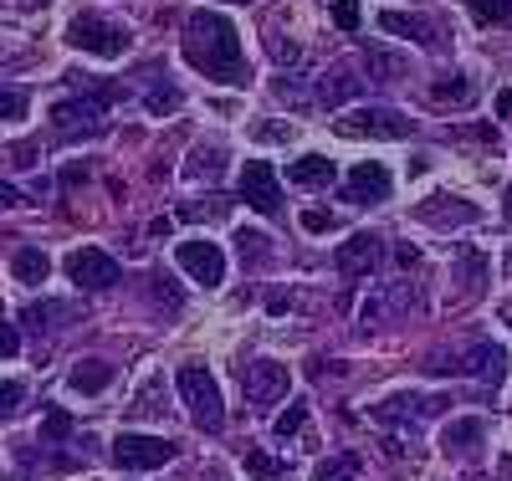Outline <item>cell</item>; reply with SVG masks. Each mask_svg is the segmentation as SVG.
<instances>
[{
    "label": "cell",
    "instance_id": "obj_1",
    "mask_svg": "<svg viewBox=\"0 0 512 481\" xmlns=\"http://www.w3.org/2000/svg\"><path fill=\"white\" fill-rule=\"evenodd\" d=\"M185 62L205 77H216L226 87H246V52H241V31L221 11H190L185 21Z\"/></svg>",
    "mask_w": 512,
    "mask_h": 481
},
{
    "label": "cell",
    "instance_id": "obj_2",
    "mask_svg": "<svg viewBox=\"0 0 512 481\" xmlns=\"http://www.w3.org/2000/svg\"><path fill=\"white\" fill-rule=\"evenodd\" d=\"M180 395H185V405H190V420L200 425V430H226V405H221V384H216V374L210 369H200V364H185L180 369Z\"/></svg>",
    "mask_w": 512,
    "mask_h": 481
},
{
    "label": "cell",
    "instance_id": "obj_3",
    "mask_svg": "<svg viewBox=\"0 0 512 481\" xmlns=\"http://www.w3.org/2000/svg\"><path fill=\"white\" fill-rule=\"evenodd\" d=\"M113 466L118 471H159L180 456L175 441H164V435H144V430H123L118 441H113Z\"/></svg>",
    "mask_w": 512,
    "mask_h": 481
},
{
    "label": "cell",
    "instance_id": "obj_4",
    "mask_svg": "<svg viewBox=\"0 0 512 481\" xmlns=\"http://www.w3.org/2000/svg\"><path fill=\"white\" fill-rule=\"evenodd\" d=\"M67 41L77 52H93V57H123L128 52V26H118V21H108V16H93V11H82V16H72V26H67Z\"/></svg>",
    "mask_w": 512,
    "mask_h": 481
},
{
    "label": "cell",
    "instance_id": "obj_5",
    "mask_svg": "<svg viewBox=\"0 0 512 481\" xmlns=\"http://www.w3.org/2000/svg\"><path fill=\"white\" fill-rule=\"evenodd\" d=\"M333 128L344 139H405V134H415V118H405L395 108H354V113L338 118Z\"/></svg>",
    "mask_w": 512,
    "mask_h": 481
},
{
    "label": "cell",
    "instance_id": "obj_6",
    "mask_svg": "<svg viewBox=\"0 0 512 481\" xmlns=\"http://www.w3.org/2000/svg\"><path fill=\"white\" fill-rule=\"evenodd\" d=\"M67 277L82 287V292H108L118 277H123V267L108 256V251H98V246H77V251H67Z\"/></svg>",
    "mask_w": 512,
    "mask_h": 481
},
{
    "label": "cell",
    "instance_id": "obj_7",
    "mask_svg": "<svg viewBox=\"0 0 512 481\" xmlns=\"http://www.w3.org/2000/svg\"><path fill=\"white\" fill-rule=\"evenodd\" d=\"M241 389L251 405H277V400H287L292 374L282 359H251V364H241Z\"/></svg>",
    "mask_w": 512,
    "mask_h": 481
},
{
    "label": "cell",
    "instance_id": "obj_8",
    "mask_svg": "<svg viewBox=\"0 0 512 481\" xmlns=\"http://www.w3.org/2000/svg\"><path fill=\"white\" fill-rule=\"evenodd\" d=\"M52 128H57V139H98L108 118H103L98 98H67L52 108Z\"/></svg>",
    "mask_w": 512,
    "mask_h": 481
},
{
    "label": "cell",
    "instance_id": "obj_9",
    "mask_svg": "<svg viewBox=\"0 0 512 481\" xmlns=\"http://www.w3.org/2000/svg\"><path fill=\"white\" fill-rule=\"evenodd\" d=\"M441 374H466V379H477V384H502L507 374V348L502 343H472L461 359H446L436 364Z\"/></svg>",
    "mask_w": 512,
    "mask_h": 481
},
{
    "label": "cell",
    "instance_id": "obj_10",
    "mask_svg": "<svg viewBox=\"0 0 512 481\" xmlns=\"http://www.w3.org/2000/svg\"><path fill=\"white\" fill-rule=\"evenodd\" d=\"M241 200L262 215H277L282 210V185H277V169L267 159H246L241 169Z\"/></svg>",
    "mask_w": 512,
    "mask_h": 481
},
{
    "label": "cell",
    "instance_id": "obj_11",
    "mask_svg": "<svg viewBox=\"0 0 512 481\" xmlns=\"http://www.w3.org/2000/svg\"><path fill=\"white\" fill-rule=\"evenodd\" d=\"M175 261L195 282H205V287H221L226 282V251L216 241H180L175 246Z\"/></svg>",
    "mask_w": 512,
    "mask_h": 481
},
{
    "label": "cell",
    "instance_id": "obj_12",
    "mask_svg": "<svg viewBox=\"0 0 512 481\" xmlns=\"http://www.w3.org/2000/svg\"><path fill=\"white\" fill-rule=\"evenodd\" d=\"M379 261H384V241L374 231H354L344 246L333 251V267L344 272V277H369Z\"/></svg>",
    "mask_w": 512,
    "mask_h": 481
},
{
    "label": "cell",
    "instance_id": "obj_13",
    "mask_svg": "<svg viewBox=\"0 0 512 481\" xmlns=\"http://www.w3.org/2000/svg\"><path fill=\"white\" fill-rule=\"evenodd\" d=\"M390 190H395V180L379 159L354 164V174L344 180V200H354V205H379V200H390Z\"/></svg>",
    "mask_w": 512,
    "mask_h": 481
},
{
    "label": "cell",
    "instance_id": "obj_14",
    "mask_svg": "<svg viewBox=\"0 0 512 481\" xmlns=\"http://www.w3.org/2000/svg\"><path fill=\"white\" fill-rule=\"evenodd\" d=\"M415 215L425 226H472V221H482V210L472 200H461V195H431V200L415 205Z\"/></svg>",
    "mask_w": 512,
    "mask_h": 481
},
{
    "label": "cell",
    "instance_id": "obj_15",
    "mask_svg": "<svg viewBox=\"0 0 512 481\" xmlns=\"http://www.w3.org/2000/svg\"><path fill=\"white\" fill-rule=\"evenodd\" d=\"M446 400H425V395H390L384 405H374V420L384 425H420L425 415H436Z\"/></svg>",
    "mask_w": 512,
    "mask_h": 481
},
{
    "label": "cell",
    "instance_id": "obj_16",
    "mask_svg": "<svg viewBox=\"0 0 512 481\" xmlns=\"http://www.w3.org/2000/svg\"><path fill=\"white\" fill-rule=\"evenodd\" d=\"M379 26H384V31H395V36H410V41H420L425 52H441V31H436L431 21H420V16L384 11V16H379Z\"/></svg>",
    "mask_w": 512,
    "mask_h": 481
},
{
    "label": "cell",
    "instance_id": "obj_17",
    "mask_svg": "<svg viewBox=\"0 0 512 481\" xmlns=\"http://www.w3.org/2000/svg\"><path fill=\"white\" fill-rule=\"evenodd\" d=\"M333 159H323V154H303V159H297L292 169H287V180L292 185H303V190H328L333 185Z\"/></svg>",
    "mask_w": 512,
    "mask_h": 481
},
{
    "label": "cell",
    "instance_id": "obj_18",
    "mask_svg": "<svg viewBox=\"0 0 512 481\" xmlns=\"http://www.w3.org/2000/svg\"><path fill=\"white\" fill-rule=\"evenodd\" d=\"M11 277L26 282V287H41V282L52 277V256L41 251V246H21V251L11 256Z\"/></svg>",
    "mask_w": 512,
    "mask_h": 481
},
{
    "label": "cell",
    "instance_id": "obj_19",
    "mask_svg": "<svg viewBox=\"0 0 512 481\" xmlns=\"http://www.w3.org/2000/svg\"><path fill=\"white\" fill-rule=\"evenodd\" d=\"M108 384H113V364H103V359H82V364L67 374L72 395H103Z\"/></svg>",
    "mask_w": 512,
    "mask_h": 481
},
{
    "label": "cell",
    "instance_id": "obj_20",
    "mask_svg": "<svg viewBox=\"0 0 512 481\" xmlns=\"http://www.w3.org/2000/svg\"><path fill=\"white\" fill-rule=\"evenodd\" d=\"M482 435H487L482 420H451V425L441 430V446H446V451H472Z\"/></svg>",
    "mask_w": 512,
    "mask_h": 481
},
{
    "label": "cell",
    "instance_id": "obj_21",
    "mask_svg": "<svg viewBox=\"0 0 512 481\" xmlns=\"http://www.w3.org/2000/svg\"><path fill=\"white\" fill-rule=\"evenodd\" d=\"M364 471V456H354V451H344V456H328V461H318V471H313V481H354Z\"/></svg>",
    "mask_w": 512,
    "mask_h": 481
},
{
    "label": "cell",
    "instance_id": "obj_22",
    "mask_svg": "<svg viewBox=\"0 0 512 481\" xmlns=\"http://www.w3.org/2000/svg\"><path fill=\"white\" fill-rule=\"evenodd\" d=\"M477 26H512V0H466Z\"/></svg>",
    "mask_w": 512,
    "mask_h": 481
},
{
    "label": "cell",
    "instance_id": "obj_23",
    "mask_svg": "<svg viewBox=\"0 0 512 481\" xmlns=\"http://www.w3.org/2000/svg\"><path fill=\"white\" fill-rule=\"evenodd\" d=\"M226 210H231V200H226V195H205V200H185V205H180L185 221H221Z\"/></svg>",
    "mask_w": 512,
    "mask_h": 481
},
{
    "label": "cell",
    "instance_id": "obj_24",
    "mask_svg": "<svg viewBox=\"0 0 512 481\" xmlns=\"http://www.w3.org/2000/svg\"><path fill=\"white\" fill-rule=\"evenodd\" d=\"M390 308H410V287H395L390 297H364V308H359V318L364 323H379Z\"/></svg>",
    "mask_w": 512,
    "mask_h": 481
},
{
    "label": "cell",
    "instance_id": "obj_25",
    "mask_svg": "<svg viewBox=\"0 0 512 481\" xmlns=\"http://www.w3.org/2000/svg\"><path fill=\"white\" fill-rule=\"evenodd\" d=\"M246 471H251V481H282L287 476V461H272L267 451L246 446Z\"/></svg>",
    "mask_w": 512,
    "mask_h": 481
},
{
    "label": "cell",
    "instance_id": "obj_26",
    "mask_svg": "<svg viewBox=\"0 0 512 481\" xmlns=\"http://www.w3.org/2000/svg\"><path fill=\"white\" fill-rule=\"evenodd\" d=\"M221 149L216 144H210V149H195L190 154V164H185V174H190V180H216V174H221Z\"/></svg>",
    "mask_w": 512,
    "mask_h": 481
},
{
    "label": "cell",
    "instance_id": "obj_27",
    "mask_svg": "<svg viewBox=\"0 0 512 481\" xmlns=\"http://www.w3.org/2000/svg\"><path fill=\"white\" fill-rule=\"evenodd\" d=\"M57 318H72L67 302H36V308H26V323H31L36 333H41V328H47V333H52V328H62Z\"/></svg>",
    "mask_w": 512,
    "mask_h": 481
},
{
    "label": "cell",
    "instance_id": "obj_28",
    "mask_svg": "<svg viewBox=\"0 0 512 481\" xmlns=\"http://www.w3.org/2000/svg\"><path fill=\"white\" fill-rule=\"evenodd\" d=\"M236 251H241L246 267H262V261H267V236L262 231H241L236 236Z\"/></svg>",
    "mask_w": 512,
    "mask_h": 481
},
{
    "label": "cell",
    "instance_id": "obj_29",
    "mask_svg": "<svg viewBox=\"0 0 512 481\" xmlns=\"http://www.w3.org/2000/svg\"><path fill=\"white\" fill-rule=\"evenodd\" d=\"M72 435V415L67 410H47V420H41V446H57Z\"/></svg>",
    "mask_w": 512,
    "mask_h": 481
},
{
    "label": "cell",
    "instance_id": "obj_30",
    "mask_svg": "<svg viewBox=\"0 0 512 481\" xmlns=\"http://www.w3.org/2000/svg\"><path fill=\"white\" fill-rule=\"evenodd\" d=\"M21 405H26V384H16V379H0V420H11Z\"/></svg>",
    "mask_w": 512,
    "mask_h": 481
},
{
    "label": "cell",
    "instance_id": "obj_31",
    "mask_svg": "<svg viewBox=\"0 0 512 481\" xmlns=\"http://www.w3.org/2000/svg\"><path fill=\"white\" fill-rule=\"evenodd\" d=\"M303 425H308V405H287V410L277 415V425H272V430H277V441H287V435H297Z\"/></svg>",
    "mask_w": 512,
    "mask_h": 481
},
{
    "label": "cell",
    "instance_id": "obj_32",
    "mask_svg": "<svg viewBox=\"0 0 512 481\" xmlns=\"http://www.w3.org/2000/svg\"><path fill=\"white\" fill-rule=\"evenodd\" d=\"M359 93V82L354 77H333V82H318V98L323 103H344V98H354Z\"/></svg>",
    "mask_w": 512,
    "mask_h": 481
},
{
    "label": "cell",
    "instance_id": "obj_33",
    "mask_svg": "<svg viewBox=\"0 0 512 481\" xmlns=\"http://www.w3.org/2000/svg\"><path fill=\"white\" fill-rule=\"evenodd\" d=\"M431 93H436V103H466V98H472V82H466V77H451V82H436Z\"/></svg>",
    "mask_w": 512,
    "mask_h": 481
},
{
    "label": "cell",
    "instance_id": "obj_34",
    "mask_svg": "<svg viewBox=\"0 0 512 481\" xmlns=\"http://www.w3.org/2000/svg\"><path fill=\"white\" fill-rule=\"evenodd\" d=\"M364 11H359V0H333V26L338 31H359Z\"/></svg>",
    "mask_w": 512,
    "mask_h": 481
},
{
    "label": "cell",
    "instance_id": "obj_35",
    "mask_svg": "<svg viewBox=\"0 0 512 481\" xmlns=\"http://www.w3.org/2000/svg\"><path fill=\"white\" fill-rule=\"evenodd\" d=\"M159 389H164V379L154 374V379L144 384V395H139V405H134V415H164V405H159Z\"/></svg>",
    "mask_w": 512,
    "mask_h": 481
},
{
    "label": "cell",
    "instance_id": "obj_36",
    "mask_svg": "<svg viewBox=\"0 0 512 481\" xmlns=\"http://www.w3.org/2000/svg\"><path fill=\"white\" fill-rule=\"evenodd\" d=\"M26 113V93L21 87H0V118H21Z\"/></svg>",
    "mask_w": 512,
    "mask_h": 481
},
{
    "label": "cell",
    "instance_id": "obj_37",
    "mask_svg": "<svg viewBox=\"0 0 512 481\" xmlns=\"http://www.w3.org/2000/svg\"><path fill=\"white\" fill-rule=\"evenodd\" d=\"M144 103H149V113H169V108H180V93H175V87H154Z\"/></svg>",
    "mask_w": 512,
    "mask_h": 481
},
{
    "label": "cell",
    "instance_id": "obj_38",
    "mask_svg": "<svg viewBox=\"0 0 512 481\" xmlns=\"http://www.w3.org/2000/svg\"><path fill=\"white\" fill-rule=\"evenodd\" d=\"M16 348H21V333H16V323H6V313H0V359H16Z\"/></svg>",
    "mask_w": 512,
    "mask_h": 481
},
{
    "label": "cell",
    "instance_id": "obj_39",
    "mask_svg": "<svg viewBox=\"0 0 512 481\" xmlns=\"http://www.w3.org/2000/svg\"><path fill=\"white\" fill-rule=\"evenodd\" d=\"M338 221H333V210H303V231H313V236H323V231H333Z\"/></svg>",
    "mask_w": 512,
    "mask_h": 481
},
{
    "label": "cell",
    "instance_id": "obj_40",
    "mask_svg": "<svg viewBox=\"0 0 512 481\" xmlns=\"http://www.w3.org/2000/svg\"><path fill=\"white\" fill-rule=\"evenodd\" d=\"M256 139L277 144V139H292V128H287V123H262V128H256Z\"/></svg>",
    "mask_w": 512,
    "mask_h": 481
},
{
    "label": "cell",
    "instance_id": "obj_41",
    "mask_svg": "<svg viewBox=\"0 0 512 481\" xmlns=\"http://www.w3.org/2000/svg\"><path fill=\"white\" fill-rule=\"evenodd\" d=\"M0 205H6V210H16V205H26V195H21L16 185H0Z\"/></svg>",
    "mask_w": 512,
    "mask_h": 481
},
{
    "label": "cell",
    "instance_id": "obj_42",
    "mask_svg": "<svg viewBox=\"0 0 512 481\" xmlns=\"http://www.w3.org/2000/svg\"><path fill=\"white\" fill-rule=\"evenodd\" d=\"M77 180H88V169H82V164H67V169H62V185H77Z\"/></svg>",
    "mask_w": 512,
    "mask_h": 481
},
{
    "label": "cell",
    "instance_id": "obj_43",
    "mask_svg": "<svg viewBox=\"0 0 512 481\" xmlns=\"http://www.w3.org/2000/svg\"><path fill=\"white\" fill-rule=\"evenodd\" d=\"M395 261H400V267H415L420 251H415V246H400V251H395Z\"/></svg>",
    "mask_w": 512,
    "mask_h": 481
},
{
    "label": "cell",
    "instance_id": "obj_44",
    "mask_svg": "<svg viewBox=\"0 0 512 481\" xmlns=\"http://www.w3.org/2000/svg\"><path fill=\"white\" fill-rule=\"evenodd\" d=\"M277 62H297V47H292V41H277Z\"/></svg>",
    "mask_w": 512,
    "mask_h": 481
},
{
    "label": "cell",
    "instance_id": "obj_45",
    "mask_svg": "<svg viewBox=\"0 0 512 481\" xmlns=\"http://www.w3.org/2000/svg\"><path fill=\"white\" fill-rule=\"evenodd\" d=\"M497 113H502V118H512V93H502V98H497Z\"/></svg>",
    "mask_w": 512,
    "mask_h": 481
},
{
    "label": "cell",
    "instance_id": "obj_46",
    "mask_svg": "<svg viewBox=\"0 0 512 481\" xmlns=\"http://www.w3.org/2000/svg\"><path fill=\"white\" fill-rule=\"evenodd\" d=\"M502 215H507V221H512V185H507V205H502Z\"/></svg>",
    "mask_w": 512,
    "mask_h": 481
},
{
    "label": "cell",
    "instance_id": "obj_47",
    "mask_svg": "<svg viewBox=\"0 0 512 481\" xmlns=\"http://www.w3.org/2000/svg\"><path fill=\"white\" fill-rule=\"evenodd\" d=\"M502 272H507V277H512V251H507V261H502Z\"/></svg>",
    "mask_w": 512,
    "mask_h": 481
},
{
    "label": "cell",
    "instance_id": "obj_48",
    "mask_svg": "<svg viewBox=\"0 0 512 481\" xmlns=\"http://www.w3.org/2000/svg\"><path fill=\"white\" fill-rule=\"evenodd\" d=\"M31 6H41V0H31Z\"/></svg>",
    "mask_w": 512,
    "mask_h": 481
}]
</instances>
